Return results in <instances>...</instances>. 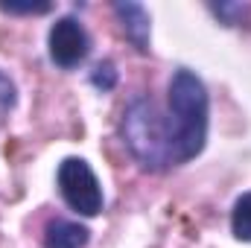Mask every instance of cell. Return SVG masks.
<instances>
[{"instance_id":"277c9868","label":"cell","mask_w":251,"mask_h":248,"mask_svg":"<svg viewBox=\"0 0 251 248\" xmlns=\"http://www.w3.org/2000/svg\"><path fill=\"white\" fill-rule=\"evenodd\" d=\"M47 47H50V59H53L56 67L73 70V67H79L88 59V53H91V35H88V29L76 18L64 15V18H59L50 26Z\"/></svg>"},{"instance_id":"9c48e42d","label":"cell","mask_w":251,"mask_h":248,"mask_svg":"<svg viewBox=\"0 0 251 248\" xmlns=\"http://www.w3.org/2000/svg\"><path fill=\"white\" fill-rule=\"evenodd\" d=\"M210 12H213L216 18H222L228 26H234V24H240V18L249 15V6H240V3H219V6H210Z\"/></svg>"},{"instance_id":"6da1fadb","label":"cell","mask_w":251,"mask_h":248,"mask_svg":"<svg viewBox=\"0 0 251 248\" xmlns=\"http://www.w3.org/2000/svg\"><path fill=\"white\" fill-rule=\"evenodd\" d=\"M167 117L176 137V161L178 167L201 155L207 143V120H210V97L204 82L190 70L178 67L170 79Z\"/></svg>"},{"instance_id":"5b68a950","label":"cell","mask_w":251,"mask_h":248,"mask_svg":"<svg viewBox=\"0 0 251 248\" xmlns=\"http://www.w3.org/2000/svg\"><path fill=\"white\" fill-rule=\"evenodd\" d=\"M114 15H117V21L123 26L126 38L134 44V50L149 53V12L140 3L120 0V3H114Z\"/></svg>"},{"instance_id":"ba28073f","label":"cell","mask_w":251,"mask_h":248,"mask_svg":"<svg viewBox=\"0 0 251 248\" xmlns=\"http://www.w3.org/2000/svg\"><path fill=\"white\" fill-rule=\"evenodd\" d=\"M91 85L102 94H108L114 85H117V70H114V62H100L94 70H91Z\"/></svg>"},{"instance_id":"8992f818","label":"cell","mask_w":251,"mask_h":248,"mask_svg":"<svg viewBox=\"0 0 251 248\" xmlns=\"http://www.w3.org/2000/svg\"><path fill=\"white\" fill-rule=\"evenodd\" d=\"M91 231L70 219H50L44 228V248H85Z\"/></svg>"},{"instance_id":"30bf717a","label":"cell","mask_w":251,"mask_h":248,"mask_svg":"<svg viewBox=\"0 0 251 248\" xmlns=\"http://www.w3.org/2000/svg\"><path fill=\"white\" fill-rule=\"evenodd\" d=\"M0 9L9 15H44L53 6L50 3H0Z\"/></svg>"},{"instance_id":"8fae6325","label":"cell","mask_w":251,"mask_h":248,"mask_svg":"<svg viewBox=\"0 0 251 248\" xmlns=\"http://www.w3.org/2000/svg\"><path fill=\"white\" fill-rule=\"evenodd\" d=\"M15 102H18L15 82H12L6 73H0V108H3V111H9V108H15Z\"/></svg>"},{"instance_id":"52a82bcc","label":"cell","mask_w":251,"mask_h":248,"mask_svg":"<svg viewBox=\"0 0 251 248\" xmlns=\"http://www.w3.org/2000/svg\"><path fill=\"white\" fill-rule=\"evenodd\" d=\"M231 234L240 243H251V193H243L231 210Z\"/></svg>"},{"instance_id":"3957f363","label":"cell","mask_w":251,"mask_h":248,"mask_svg":"<svg viewBox=\"0 0 251 248\" xmlns=\"http://www.w3.org/2000/svg\"><path fill=\"white\" fill-rule=\"evenodd\" d=\"M56 184L62 193L64 204L70 210H76L79 216H100L105 207V196L100 178L94 175L91 164L85 158H64L56 170Z\"/></svg>"},{"instance_id":"7a4b0ae2","label":"cell","mask_w":251,"mask_h":248,"mask_svg":"<svg viewBox=\"0 0 251 248\" xmlns=\"http://www.w3.org/2000/svg\"><path fill=\"white\" fill-rule=\"evenodd\" d=\"M120 134H123L126 149L143 170L167 173V170L178 167L173 125H170V117L155 105V99L134 97L123 111Z\"/></svg>"}]
</instances>
